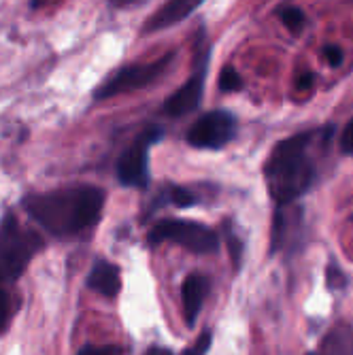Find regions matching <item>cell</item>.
I'll return each instance as SVG.
<instances>
[{
    "mask_svg": "<svg viewBox=\"0 0 353 355\" xmlns=\"http://www.w3.org/2000/svg\"><path fill=\"white\" fill-rule=\"evenodd\" d=\"M277 15L279 19L290 28L292 32H300L302 26H304V13L298 9V7H292V5H281L277 7Z\"/></svg>",
    "mask_w": 353,
    "mask_h": 355,
    "instance_id": "12",
    "label": "cell"
},
{
    "mask_svg": "<svg viewBox=\"0 0 353 355\" xmlns=\"http://www.w3.org/2000/svg\"><path fill=\"white\" fill-rule=\"evenodd\" d=\"M326 279H328V287L334 289V292H336V289H343L347 285V277L343 275V270L338 268L336 262H330V266L326 270Z\"/></svg>",
    "mask_w": 353,
    "mask_h": 355,
    "instance_id": "17",
    "label": "cell"
},
{
    "mask_svg": "<svg viewBox=\"0 0 353 355\" xmlns=\"http://www.w3.org/2000/svg\"><path fill=\"white\" fill-rule=\"evenodd\" d=\"M243 87V81L239 73L232 67H223L219 73V89L221 92H239Z\"/></svg>",
    "mask_w": 353,
    "mask_h": 355,
    "instance_id": "14",
    "label": "cell"
},
{
    "mask_svg": "<svg viewBox=\"0 0 353 355\" xmlns=\"http://www.w3.org/2000/svg\"><path fill=\"white\" fill-rule=\"evenodd\" d=\"M311 83H313V75H311V73H304V75H300V79L296 81L298 89H309V87H311Z\"/></svg>",
    "mask_w": 353,
    "mask_h": 355,
    "instance_id": "22",
    "label": "cell"
},
{
    "mask_svg": "<svg viewBox=\"0 0 353 355\" xmlns=\"http://www.w3.org/2000/svg\"><path fill=\"white\" fill-rule=\"evenodd\" d=\"M166 200H171L175 207L179 209H187V207H194L198 202V198L191 193L189 189L185 187H177V185H171L169 187V193H166Z\"/></svg>",
    "mask_w": 353,
    "mask_h": 355,
    "instance_id": "13",
    "label": "cell"
},
{
    "mask_svg": "<svg viewBox=\"0 0 353 355\" xmlns=\"http://www.w3.org/2000/svg\"><path fill=\"white\" fill-rule=\"evenodd\" d=\"M164 241L177 243L189 251L207 255L215 253L219 247V236L215 230H211L209 225L189 221V219H162L157 221L147 234L149 245H160Z\"/></svg>",
    "mask_w": 353,
    "mask_h": 355,
    "instance_id": "4",
    "label": "cell"
},
{
    "mask_svg": "<svg viewBox=\"0 0 353 355\" xmlns=\"http://www.w3.org/2000/svg\"><path fill=\"white\" fill-rule=\"evenodd\" d=\"M226 241H228V249H230V257L234 268H241V260H243V241L236 236V232L232 228H226Z\"/></svg>",
    "mask_w": 353,
    "mask_h": 355,
    "instance_id": "15",
    "label": "cell"
},
{
    "mask_svg": "<svg viewBox=\"0 0 353 355\" xmlns=\"http://www.w3.org/2000/svg\"><path fill=\"white\" fill-rule=\"evenodd\" d=\"M315 137L317 132H300L285 139L266 159L264 177L277 207L292 205L311 187L315 179V164L311 162L309 147Z\"/></svg>",
    "mask_w": 353,
    "mask_h": 355,
    "instance_id": "2",
    "label": "cell"
},
{
    "mask_svg": "<svg viewBox=\"0 0 353 355\" xmlns=\"http://www.w3.org/2000/svg\"><path fill=\"white\" fill-rule=\"evenodd\" d=\"M205 75H207V55L203 58L200 69L187 79L183 87H179L171 98L164 103L162 111L169 117H181L191 111H196L203 103V92H205Z\"/></svg>",
    "mask_w": 353,
    "mask_h": 355,
    "instance_id": "8",
    "label": "cell"
},
{
    "mask_svg": "<svg viewBox=\"0 0 353 355\" xmlns=\"http://www.w3.org/2000/svg\"><path fill=\"white\" fill-rule=\"evenodd\" d=\"M87 285L107 298H113L119 294V287H121V275L119 268L111 262L98 260L92 266V272L87 277Z\"/></svg>",
    "mask_w": 353,
    "mask_h": 355,
    "instance_id": "11",
    "label": "cell"
},
{
    "mask_svg": "<svg viewBox=\"0 0 353 355\" xmlns=\"http://www.w3.org/2000/svg\"><path fill=\"white\" fill-rule=\"evenodd\" d=\"M307 355H324V353H307Z\"/></svg>",
    "mask_w": 353,
    "mask_h": 355,
    "instance_id": "24",
    "label": "cell"
},
{
    "mask_svg": "<svg viewBox=\"0 0 353 355\" xmlns=\"http://www.w3.org/2000/svg\"><path fill=\"white\" fill-rule=\"evenodd\" d=\"M173 58H175V53L171 51L164 58H157L149 64H132V67H123L105 85H101L94 92V98H111V96L135 92V89H141V87L155 83L173 64Z\"/></svg>",
    "mask_w": 353,
    "mask_h": 355,
    "instance_id": "6",
    "label": "cell"
},
{
    "mask_svg": "<svg viewBox=\"0 0 353 355\" xmlns=\"http://www.w3.org/2000/svg\"><path fill=\"white\" fill-rule=\"evenodd\" d=\"M77 355H121V349L115 347V345H105V347H94V345H87L83 349H79Z\"/></svg>",
    "mask_w": 353,
    "mask_h": 355,
    "instance_id": "18",
    "label": "cell"
},
{
    "mask_svg": "<svg viewBox=\"0 0 353 355\" xmlns=\"http://www.w3.org/2000/svg\"><path fill=\"white\" fill-rule=\"evenodd\" d=\"M164 137L160 125H149L117 159V179L126 187H147L149 183V147Z\"/></svg>",
    "mask_w": 353,
    "mask_h": 355,
    "instance_id": "5",
    "label": "cell"
},
{
    "mask_svg": "<svg viewBox=\"0 0 353 355\" xmlns=\"http://www.w3.org/2000/svg\"><path fill=\"white\" fill-rule=\"evenodd\" d=\"M324 55H326L330 67H338V64L343 62V49L336 47V45H326L324 47Z\"/></svg>",
    "mask_w": 353,
    "mask_h": 355,
    "instance_id": "19",
    "label": "cell"
},
{
    "mask_svg": "<svg viewBox=\"0 0 353 355\" xmlns=\"http://www.w3.org/2000/svg\"><path fill=\"white\" fill-rule=\"evenodd\" d=\"M149 355H173L171 351H166V349H153Z\"/></svg>",
    "mask_w": 353,
    "mask_h": 355,
    "instance_id": "23",
    "label": "cell"
},
{
    "mask_svg": "<svg viewBox=\"0 0 353 355\" xmlns=\"http://www.w3.org/2000/svg\"><path fill=\"white\" fill-rule=\"evenodd\" d=\"M105 191L96 185H77L45 193H26L21 207L41 228L55 236H77L101 219Z\"/></svg>",
    "mask_w": 353,
    "mask_h": 355,
    "instance_id": "1",
    "label": "cell"
},
{
    "mask_svg": "<svg viewBox=\"0 0 353 355\" xmlns=\"http://www.w3.org/2000/svg\"><path fill=\"white\" fill-rule=\"evenodd\" d=\"M41 249L43 239L35 230L21 228L15 215L7 213L0 223V283L17 279Z\"/></svg>",
    "mask_w": 353,
    "mask_h": 355,
    "instance_id": "3",
    "label": "cell"
},
{
    "mask_svg": "<svg viewBox=\"0 0 353 355\" xmlns=\"http://www.w3.org/2000/svg\"><path fill=\"white\" fill-rule=\"evenodd\" d=\"M7 317H9V298L3 289H0V332H3V328L7 324Z\"/></svg>",
    "mask_w": 353,
    "mask_h": 355,
    "instance_id": "21",
    "label": "cell"
},
{
    "mask_svg": "<svg viewBox=\"0 0 353 355\" xmlns=\"http://www.w3.org/2000/svg\"><path fill=\"white\" fill-rule=\"evenodd\" d=\"M207 294H209V281L203 275H189L183 281V315L187 328H194Z\"/></svg>",
    "mask_w": 353,
    "mask_h": 355,
    "instance_id": "9",
    "label": "cell"
},
{
    "mask_svg": "<svg viewBox=\"0 0 353 355\" xmlns=\"http://www.w3.org/2000/svg\"><path fill=\"white\" fill-rule=\"evenodd\" d=\"M198 7H200V3H196V0H175V3H166L149 17V21H145L143 35L173 26V24L185 19L191 11L198 9Z\"/></svg>",
    "mask_w": 353,
    "mask_h": 355,
    "instance_id": "10",
    "label": "cell"
},
{
    "mask_svg": "<svg viewBox=\"0 0 353 355\" xmlns=\"http://www.w3.org/2000/svg\"><path fill=\"white\" fill-rule=\"evenodd\" d=\"M211 340H213L211 332L205 330V332L196 338L194 345H189V347L183 351V355H207V351L211 349Z\"/></svg>",
    "mask_w": 353,
    "mask_h": 355,
    "instance_id": "16",
    "label": "cell"
},
{
    "mask_svg": "<svg viewBox=\"0 0 353 355\" xmlns=\"http://www.w3.org/2000/svg\"><path fill=\"white\" fill-rule=\"evenodd\" d=\"M341 145H343V151L353 155V119L347 123L345 132H343V139H341Z\"/></svg>",
    "mask_w": 353,
    "mask_h": 355,
    "instance_id": "20",
    "label": "cell"
},
{
    "mask_svg": "<svg viewBox=\"0 0 353 355\" xmlns=\"http://www.w3.org/2000/svg\"><path fill=\"white\" fill-rule=\"evenodd\" d=\"M236 135V117L228 111H211L203 115L187 132V143L198 149H221Z\"/></svg>",
    "mask_w": 353,
    "mask_h": 355,
    "instance_id": "7",
    "label": "cell"
}]
</instances>
